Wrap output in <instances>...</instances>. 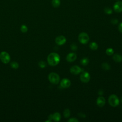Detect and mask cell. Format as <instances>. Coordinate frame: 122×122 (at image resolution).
I'll use <instances>...</instances> for the list:
<instances>
[{"label": "cell", "mask_w": 122, "mask_h": 122, "mask_svg": "<svg viewBox=\"0 0 122 122\" xmlns=\"http://www.w3.org/2000/svg\"><path fill=\"white\" fill-rule=\"evenodd\" d=\"M113 59L114 62L116 63H120L122 61V56L118 54H115L113 55Z\"/></svg>", "instance_id": "13"}, {"label": "cell", "mask_w": 122, "mask_h": 122, "mask_svg": "<svg viewBox=\"0 0 122 122\" xmlns=\"http://www.w3.org/2000/svg\"><path fill=\"white\" fill-rule=\"evenodd\" d=\"M113 9L116 13H119L122 12V2L118 1L115 3L113 5Z\"/></svg>", "instance_id": "9"}, {"label": "cell", "mask_w": 122, "mask_h": 122, "mask_svg": "<svg viewBox=\"0 0 122 122\" xmlns=\"http://www.w3.org/2000/svg\"><path fill=\"white\" fill-rule=\"evenodd\" d=\"M102 67L103 70H109L111 69L110 66L106 63H104L102 64Z\"/></svg>", "instance_id": "18"}, {"label": "cell", "mask_w": 122, "mask_h": 122, "mask_svg": "<svg viewBox=\"0 0 122 122\" xmlns=\"http://www.w3.org/2000/svg\"><path fill=\"white\" fill-rule=\"evenodd\" d=\"M121 102H122V96L121 98Z\"/></svg>", "instance_id": "29"}, {"label": "cell", "mask_w": 122, "mask_h": 122, "mask_svg": "<svg viewBox=\"0 0 122 122\" xmlns=\"http://www.w3.org/2000/svg\"><path fill=\"white\" fill-rule=\"evenodd\" d=\"M118 29H119V31L122 33V23H121L119 25V26H118Z\"/></svg>", "instance_id": "28"}, {"label": "cell", "mask_w": 122, "mask_h": 122, "mask_svg": "<svg viewBox=\"0 0 122 122\" xmlns=\"http://www.w3.org/2000/svg\"><path fill=\"white\" fill-rule=\"evenodd\" d=\"M48 79L49 81L52 84H57L60 82L59 75L55 73H51L49 75Z\"/></svg>", "instance_id": "3"}, {"label": "cell", "mask_w": 122, "mask_h": 122, "mask_svg": "<svg viewBox=\"0 0 122 122\" xmlns=\"http://www.w3.org/2000/svg\"><path fill=\"white\" fill-rule=\"evenodd\" d=\"M71 48L73 51H76L77 49V46L76 45V44L75 43H73L71 45Z\"/></svg>", "instance_id": "25"}, {"label": "cell", "mask_w": 122, "mask_h": 122, "mask_svg": "<svg viewBox=\"0 0 122 122\" xmlns=\"http://www.w3.org/2000/svg\"><path fill=\"white\" fill-rule=\"evenodd\" d=\"M39 66L41 67V68H45V66H46V63L44 62H43V61H41V62H40L39 63Z\"/></svg>", "instance_id": "24"}, {"label": "cell", "mask_w": 122, "mask_h": 122, "mask_svg": "<svg viewBox=\"0 0 122 122\" xmlns=\"http://www.w3.org/2000/svg\"><path fill=\"white\" fill-rule=\"evenodd\" d=\"M79 41L82 44H86L89 41V37L86 33H81L78 36Z\"/></svg>", "instance_id": "4"}, {"label": "cell", "mask_w": 122, "mask_h": 122, "mask_svg": "<svg viewBox=\"0 0 122 122\" xmlns=\"http://www.w3.org/2000/svg\"><path fill=\"white\" fill-rule=\"evenodd\" d=\"M82 71V69L77 66H74L70 68V72L71 74L75 75H78Z\"/></svg>", "instance_id": "10"}, {"label": "cell", "mask_w": 122, "mask_h": 122, "mask_svg": "<svg viewBox=\"0 0 122 122\" xmlns=\"http://www.w3.org/2000/svg\"><path fill=\"white\" fill-rule=\"evenodd\" d=\"M11 67L15 69H16L19 67V64L17 62H12L11 63Z\"/></svg>", "instance_id": "22"}, {"label": "cell", "mask_w": 122, "mask_h": 122, "mask_svg": "<svg viewBox=\"0 0 122 122\" xmlns=\"http://www.w3.org/2000/svg\"><path fill=\"white\" fill-rule=\"evenodd\" d=\"M52 4L53 7L57 8L60 6L61 4L60 0H52Z\"/></svg>", "instance_id": "15"}, {"label": "cell", "mask_w": 122, "mask_h": 122, "mask_svg": "<svg viewBox=\"0 0 122 122\" xmlns=\"http://www.w3.org/2000/svg\"><path fill=\"white\" fill-rule=\"evenodd\" d=\"M117 1H119V0H117Z\"/></svg>", "instance_id": "30"}, {"label": "cell", "mask_w": 122, "mask_h": 122, "mask_svg": "<svg viewBox=\"0 0 122 122\" xmlns=\"http://www.w3.org/2000/svg\"><path fill=\"white\" fill-rule=\"evenodd\" d=\"M71 114V112L69 109H66L64 111V115L66 118H68L70 117Z\"/></svg>", "instance_id": "19"}, {"label": "cell", "mask_w": 122, "mask_h": 122, "mask_svg": "<svg viewBox=\"0 0 122 122\" xmlns=\"http://www.w3.org/2000/svg\"><path fill=\"white\" fill-rule=\"evenodd\" d=\"M71 84V81L69 79L67 78H64L62 79L60 83V86L63 88H67L70 86Z\"/></svg>", "instance_id": "8"}, {"label": "cell", "mask_w": 122, "mask_h": 122, "mask_svg": "<svg viewBox=\"0 0 122 122\" xmlns=\"http://www.w3.org/2000/svg\"><path fill=\"white\" fill-rule=\"evenodd\" d=\"M0 59L4 64H7L10 61L11 58L8 53L6 52H2L0 53Z\"/></svg>", "instance_id": "5"}, {"label": "cell", "mask_w": 122, "mask_h": 122, "mask_svg": "<svg viewBox=\"0 0 122 122\" xmlns=\"http://www.w3.org/2000/svg\"><path fill=\"white\" fill-rule=\"evenodd\" d=\"M111 23L113 24H116L118 23V21L117 19H113L111 21Z\"/></svg>", "instance_id": "27"}, {"label": "cell", "mask_w": 122, "mask_h": 122, "mask_svg": "<svg viewBox=\"0 0 122 122\" xmlns=\"http://www.w3.org/2000/svg\"><path fill=\"white\" fill-rule=\"evenodd\" d=\"M113 53H114L113 50L111 48H109L107 49L106 50V53L107 54V55H108L109 56H111V55H113Z\"/></svg>", "instance_id": "20"}, {"label": "cell", "mask_w": 122, "mask_h": 122, "mask_svg": "<svg viewBox=\"0 0 122 122\" xmlns=\"http://www.w3.org/2000/svg\"><path fill=\"white\" fill-rule=\"evenodd\" d=\"M77 55L74 52L69 53L66 56V60L68 62H73L76 59Z\"/></svg>", "instance_id": "11"}, {"label": "cell", "mask_w": 122, "mask_h": 122, "mask_svg": "<svg viewBox=\"0 0 122 122\" xmlns=\"http://www.w3.org/2000/svg\"><path fill=\"white\" fill-rule=\"evenodd\" d=\"M89 59L87 58H84L80 61L81 64L83 66H87L89 63Z\"/></svg>", "instance_id": "16"}, {"label": "cell", "mask_w": 122, "mask_h": 122, "mask_svg": "<svg viewBox=\"0 0 122 122\" xmlns=\"http://www.w3.org/2000/svg\"><path fill=\"white\" fill-rule=\"evenodd\" d=\"M96 103L98 106L100 107H103L105 103V100L104 97L102 96H100L97 98Z\"/></svg>", "instance_id": "12"}, {"label": "cell", "mask_w": 122, "mask_h": 122, "mask_svg": "<svg viewBox=\"0 0 122 122\" xmlns=\"http://www.w3.org/2000/svg\"><path fill=\"white\" fill-rule=\"evenodd\" d=\"M68 122H79V120H77L75 118H71L68 120Z\"/></svg>", "instance_id": "26"}, {"label": "cell", "mask_w": 122, "mask_h": 122, "mask_svg": "<svg viewBox=\"0 0 122 122\" xmlns=\"http://www.w3.org/2000/svg\"><path fill=\"white\" fill-rule=\"evenodd\" d=\"M52 120H53L55 122H59L61 118V116L60 113H55L53 114H52Z\"/></svg>", "instance_id": "14"}, {"label": "cell", "mask_w": 122, "mask_h": 122, "mask_svg": "<svg viewBox=\"0 0 122 122\" xmlns=\"http://www.w3.org/2000/svg\"><path fill=\"white\" fill-rule=\"evenodd\" d=\"M21 30L22 31V33H26L28 31V28L25 25H22L21 26Z\"/></svg>", "instance_id": "23"}, {"label": "cell", "mask_w": 122, "mask_h": 122, "mask_svg": "<svg viewBox=\"0 0 122 122\" xmlns=\"http://www.w3.org/2000/svg\"><path fill=\"white\" fill-rule=\"evenodd\" d=\"M108 102L112 107H116L119 105L120 101L118 97L115 94L111 95L108 98Z\"/></svg>", "instance_id": "2"}, {"label": "cell", "mask_w": 122, "mask_h": 122, "mask_svg": "<svg viewBox=\"0 0 122 122\" xmlns=\"http://www.w3.org/2000/svg\"><path fill=\"white\" fill-rule=\"evenodd\" d=\"M55 42L58 45H62L64 44L66 42V38L64 36H59L56 38L55 39Z\"/></svg>", "instance_id": "7"}, {"label": "cell", "mask_w": 122, "mask_h": 122, "mask_svg": "<svg viewBox=\"0 0 122 122\" xmlns=\"http://www.w3.org/2000/svg\"><path fill=\"white\" fill-rule=\"evenodd\" d=\"M104 13L107 14H111L113 13V10L110 7H106L104 9Z\"/></svg>", "instance_id": "21"}, {"label": "cell", "mask_w": 122, "mask_h": 122, "mask_svg": "<svg viewBox=\"0 0 122 122\" xmlns=\"http://www.w3.org/2000/svg\"><path fill=\"white\" fill-rule=\"evenodd\" d=\"M90 48L92 50H96L98 48V44L95 42H92L90 44Z\"/></svg>", "instance_id": "17"}, {"label": "cell", "mask_w": 122, "mask_h": 122, "mask_svg": "<svg viewBox=\"0 0 122 122\" xmlns=\"http://www.w3.org/2000/svg\"><path fill=\"white\" fill-rule=\"evenodd\" d=\"M47 61L50 66H56L60 62V57L58 53L52 52L48 56Z\"/></svg>", "instance_id": "1"}, {"label": "cell", "mask_w": 122, "mask_h": 122, "mask_svg": "<svg viewBox=\"0 0 122 122\" xmlns=\"http://www.w3.org/2000/svg\"><path fill=\"white\" fill-rule=\"evenodd\" d=\"M80 78V80L82 82L86 83H88L90 80V75L87 72H83L81 74Z\"/></svg>", "instance_id": "6"}]
</instances>
